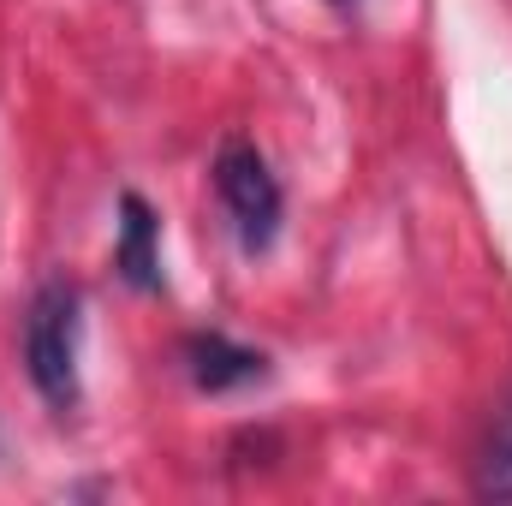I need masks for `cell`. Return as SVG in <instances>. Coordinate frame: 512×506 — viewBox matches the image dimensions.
Instances as JSON below:
<instances>
[{
	"instance_id": "cell-6",
	"label": "cell",
	"mask_w": 512,
	"mask_h": 506,
	"mask_svg": "<svg viewBox=\"0 0 512 506\" xmlns=\"http://www.w3.org/2000/svg\"><path fill=\"white\" fill-rule=\"evenodd\" d=\"M328 6H334V12H358V0H328Z\"/></svg>"
},
{
	"instance_id": "cell-4",
	"label": "cell",
	"mask_w": 512,
	"mask_h": 506,
	"mask_svg": "<svg viewBox=\"0 0 512 506\" xmlns=\"http://www.w3.org/2000/svg\"><path fill=\"white\" fill-rule=\"evenodd\" d=\"M120 268H126L131 286H143V292L161 286V221H155V209L137 191L120 197Z\"/></svg>"
},
{
	"instance_id": "cell-1",
	"label": "cell",
	"mask_w": 512,
	"mask_h": 506,
	"mask_svg": "<svg viewBox=\"0 0 512 506\" xmlns=\"http://www.w3.org/2000/svg\"><path fill=\"white\" fill-rule=\"evenodd\" d=\"M78 334H84V298H78V286L48 280L30 298V316H24V370H30L36 393L54 411H72L78 393H84L78 387Z\"/></svg>"
},
{
	"instance_id": "cell-2",
	"label": "cell",
	"mask_w": 512,
	"mask_h": 506,
	"mask_svg": "<svg viewBox=\"0 0 512 506\" xmlns=\"http://www.w3.org/2000/svg\"><path fill=\"white\" fill-rule=\"evenodd\" d=\"M215 191L239 227V245L245 251H268L274 233H280V179L268 173V161L256 155L251 143H227L221 161H215Z\"/></svg>"
},
{
	"instance_id": "cell-3",
	"label": "cell",
	"mask_w": 512,
	"mask_h": 506,
	"mask_svg": "<svg viewBox=\"0 0 512 506\" xmlns=\"http://www.w3.org/2000/svg\"><path fill=\"white\" fill-rule=\"evenodd\" d=\"M185 370L203 393H233V387H251V381L268 376V358L239 346V340H227V334H191Z\"/></svg>"
},
{
	"instance_id": "cell-5",
	"label": "cell",
	"mask_w": 512,
	"mask_h": 506,
	"mask_svg": "<svg viewBox=\"0 0 512 506\" xmlns=\"http://www.w3.org/2000/svg\"><path fill=\"white\" fill-rule=\"evenodd\" d=\"M477 495L483 501H512V405H507V417L495 423L483 459H477Z\"/></svg>"
}]
</instances>
